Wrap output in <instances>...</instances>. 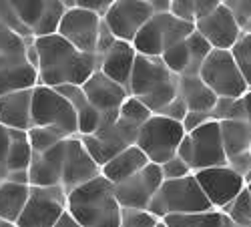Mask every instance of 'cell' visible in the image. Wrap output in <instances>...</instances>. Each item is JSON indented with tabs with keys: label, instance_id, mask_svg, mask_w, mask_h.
Listing matches in <instances>:
<instances>
[{
	"label": "cell",
	"instance_id": "obj_7",
	"mask_svg": "<svg viewBox=\"0 0 251 227\" xmlns=\"http://www.w3.org/2000/svg\"><path fill=\"white\" fill-rule=\"evenodd\" d=\"M193 30L195 25L175 18L171 12H161V14H153L147 20V25L139 30L131 45L135 47L137 54L161 56L167 49L187 40V36Z\"/></svg>",
	"mask_w": 251,
	"mask_h": 227
},
{
	"label": "cell",
	"instance_id": "obj_27",
	"mask_svg": "<svg viewBox=\"0 0 251 227\" xmlns=\"http://www.w3.org/2000/svg\"><path fill=\"white\" fill-rule=\"evenodd\" d=\"M221 139L227 161L237 155L249 153L251 149V129L247 121H221Z\"/></svg>",
	"mask_w": 251,
	"mask_h": 227
},
{
	"label": "cell",
	"instance_id": "obj_32",
	"mask_svg": "<svg viewBox=\"0 0 251 227\" xmlns=\"http://www.w3.org/2000/svg\"><path fill=\"white\" fill-rule=\"evenodd\" d=\"M231 54H233L235 65L239 67V71L247 82V87L251 89V34L249 32H243L239 36V40L231 49Z\"/></svg>",
	"mask_w": 251,
	"mask_h": 227
},
{
	"label": "cell",
	"instance_id": "obj_42",
	"mask_svg": "<svg viewBox=\"0 0 251 227\" xmlns=\"http://www.w3.org/2000/svg\"><path fill=\"white\" fill-rule=\"evenodd\" d=\"M10 143H12V129H6L0 125V181L6 179L8 173V151H10Z\"/></svg>",
	"mask_w": 251,
	"mask_h": 227
},
{
	"label": "cell",
	"instance_id": "obj_53",
	"mask_svg": "<svg viewBox=\"0 0 251 227\" xmlns=\"http://www.w3.org/2000/svg\"><path fill=\"white\" fill-rule=\"evenodd\" d=\"M241 99H243V107H245V121H247L249 129H251V89Z\"/></svg>",
	"mask_w": 251,
	"mask_h": 227
},
{
	"label": "cell",
	"instance_id": "obj_9",
	"mask_svg": "<svg viewBox=\"0 0 251 227\" xmlns=\"http://www.w3.org/2000/svg\"><path fill=\"white\" fill-rule=\"evenodd\" d=\"M199 76L217 97L239 99L249 91L239 67L235 65L231 50L213 49L209 52V56L203 60V65L199 69Z\"/></svg>",
	"mask_w": 251,
	"mask_h": 227
},
{
	"label": "cell",
	"instance_id": "obj_14",
	"mask_svg": "<svg viewBox=\"0 0 251 227\" xmlns=\"http://www.w3.org/2000/svg\"><path fill=\"white\" fill-rule=\"evenodd\" d=\"M153 14V8L145 0H115L111 8L104 12L102 23L117 40L133 43V38Z\"/></svg>",
	"mask_w": 251,
	"mask_h": 227
},
{
	"label": "cell",
	"instance_id": "obj_4",
	"mask_svg": "<svg viewBox=\"0 0 251 227\" xmlns=\"http://www.w3.org/2000/svg\"><path fill=\"white\" fill-rule=\"evenodd\" d=\"M211 203L201 191L195 173L175 181H163L159 191L155 193L149 209L157 217H169V215H191L201 211H211Z\"/></svg>",
	"mask_w": 251,
	"mask_h": 227
},
{
	"label": "cell",
	"instance_id": "obj_60",
	"mask_svg": "<svg viewBox=\"0 0 251 227\" xmlns=\"http://www.w3.org/2000/svg\"><path fill=\"white\" fill-rule=\"evenodd\" d=\"M0 183H2V181H0Z\"/></svg>",
	"mask_w": 251,
	"mask_h": 227
},
{
	"label": "cell",
	"instance_id": "obj_48",
	"mask_svg": "<svg viewBox=\"0 0 251 227\" xmlns=\"http://www.w3.org/2000/svg\"><path fill=\"white\" fill-rule=\"evenodd\" d=\"M223 2L221 0H195V10H197V18H203L207 14H211L213 10H217Z\"/></svg>",
	"mask_w": 251,
	"mask_h": 227
},
{
	"label": "cell",
	"instance_id": "obj_54",
	"mask_svg": "<svg viewBox=\"0 0 251 227\" xmlns=\"http://www.w3.org/2000/svg\"><path fill=\"white\" fill-rule=\"evenodd\" d=\"M0 227H16V223L6 221V219H0Z\"/></svg>",
	"mask_w": 251,
	"mask_h": 227
},
{
	"label": "cell",
	"instance_id": "obj_11",
	"mask_svg": "<svg viewBox=\"0 0 251 227\" xmlns=\"http://www.w3.org/2000/svg\"><path fill=\"white\" fill-rule=\"evenodd\" d=\"M8 4L32 38L56 34L67 10L60 0H8Z\"/></svg>",
	"mask_w": 251,
	"mask_h": 227
},
{
	"label": "cell",
	"instance_id": "obj_50",
	"mask_svg": "<svg viewBox=\"0 0 251 227\" xmlns=\"http://www.w3.org/2000/svg\"><path fill=\"white\" fill-rule=\"evenodd\" d=\"M26 63L38 71L40 58H38V50H36V47H34V38H30V43H28V47H26Z\"/></svg>",
	"mask_w": 251,
	"mask_h": 227
},
{
	"label": "cell",
	"instance_id": "obj_38",
	"mask_svg": "<svg viewBox=\"0 0 251 227\" xmlns=\"http://www.w3.org/2000/svg\"><path fill=\"white\" fill-rule=\"evenodd\" d=\"M159 167H161V173H163L165 181H175V179H183V177L193 175V169L183 159H179L177 155L171 157L169 161H165L163 165H159Z\"/></svg>",
	"mask_w": 251,
	"mask_h": 227
},
{
	"label": "cell",
	"instance_id": "obj_28",
	"mask_svg": "<svg viewBox=\"0 0 251 227\" xmlns=\"http://www.w3.org/2000/svg\"><path fill=\"white\" fill-rule=\"evenodd\" d=\"M167 227H237L225 211L211 209L191 215H169L163 217Z\"/></svg>",
	"mask_w": 251,
	"mask_h": 227
},
{
	"label": "cell",
	"instance_id": "obj_15",
	"mask_svg": "<svg viewBox=\"0 0 251 227\" xmlns=\"http://www.w3.org/2000/svg\"><path fill=\"white\" fill-rule=\"evenodd\" d=\"M102 25V16L82 10V8H67L60 18V25L56 34L62 36L71 43L76 50L87 52V54H97V40Z\"/></svg>",
	"mask_w": 251,
	"mask_h": 227
},
{
	"label": "cell",
	"instance_id": "obj_45",
	"mask_svg": "<svg viewBox=\"0 0 251 227\" xmlns=\"http://www.w3.org/2000/svg\"><path fill=\"white\" fill-rule=\"evenodd\" d=\"M207 121H211V115L209 113H195V111H189L185 115V119L181 121V125L185 129V133H191L195 129H199L201 125H205Z\"/></svg>",
	"mask_w": 251,
	"mask_h": 227
},
{
	"label": "cell",
	"instance_id": "obj_25",
	"mask_svg": "<svg viewBox=\"0 0 251 227\" xmlns=\"http://www.w3.org/2000/svg\"><path fill=\"white\" fill-rule=\"evenodd\" d=\"M38 85V71L28 63L0 67V97L16 91L34 89Z\"/></svg>",
	"mask_w": 251,
	"mask_h": 227
},
{
	"label": "cell",
	"instance_id": "obj_40",
	"mask_svg": "<svg viewBox=\"0 0 251 227\" xmlns=\"http://www.w3.org/2000/svg\"><path fill=\"white\" fill-rule=\"evenodd\" d=\"M60 2L65 4V8H82V10H91L99 16H104V12L111 8L115 0H60Z\"/></svg>",
	"mask_w": 251,
	"mask_h": 227
},
{
	"label": "cell",
	"instance_id": "obj_55",
	"mask_svg": "<svg viewBox=\"0 0 251 227\" xmlns=\"http://www.w3.org/2000/svg\"><path fill=\"white\" fill-rule=\"evenodd\" d=\"M245 189H247V193H249V197H251V181L245 185Z\"/></svg>",
	"mask_w": 251,
	"mask_h": 227
},
{
	"label": "cell",
	"instance_id": "obj_19",
	"mask_svg": "<svg viewBox=\"0 0 251 227\" xmlns=\"http://www.w3.org/2000/svg\"><path fill=\"white\" fill-rule=\"evenodd\" d=\"M82 91H85L89 105L95 107L100 115L119 113L123 101L127 97H131L127 89L121 87L119 82H115L107 75H102L100 71H95L85 82H82Z\"/></svg>",
	"mask_w": 251,
	"mask_h": 227
},
{
	"label": "cell",
	"instance_id": "obj_10",
	"mask_svg": "<svg viewBox=\"0 0 251 227\" xmlns=\"http://www.w3.org/2000/svg\"><path fill=\"white\" fill-rule=\"evenodd\" d=\"M65 211L67 191L62 185L30 187L28 201L16 221V227H52Z\"/></svg>",
	"mask_w": 251,
	"mask_h": 227
},
{
	"label": "cell",
	"instance_id": "obj_26",
	"mask_svg": "<svg viewBox=\"0 0 251 227\" xmlns=\"http://www.w3.org/2000/svg\"><path fill=\"white\" fill-rule=\"evenodd\" d=\"M30 195V185H20L12 181L0 183V219L16 223Z\"/></svg>",
	"mask_w": 251,
	"mask_h": 227
},
{
	"label": "cell",
	"instance_id": "obj_51",
	"mask_svg": "<svg viewBox=\"0 0 251 227\" xmlns=\"http://www.w3.org/2000/svg\"><path fill=\"white\" fill-rule=\"evenodd\" d=\"M149 6L153 8L155 14H161V12H169L171 10V0H147Z\"/></svg>",
	"mask_w": 251,
	"mask_h": 227
},
{
	"label": "cell",
	"instance_id": "obj_16",
	"mask_svg": "<svg viewBox=\"0 0 251 227\" xmlns=\"http://www.w3.org/2000/svg\"><path fill=\"white\" fill-rule=\"evenodd\" d=\"M191 139L193 147V159H191V169L201 171L209 167H223L227 165V155L223 149V139H221V127L219 121H207L199 129L187 133Z\"/></svg>",
	"mask_w": 251,
	"mask_h": 227
},
{
	"label": "cell",
	"instance_id": "obj_2",
	"mask_svg": "<svg viewBox=\"0 0 251 227\" xmlns=\"http://www.w3.org/2000/svg\"><path fill=\"white\" fill-rule=\"evenodd\" d=\"M67 211L80 227H121L123 217L113 183L102 175L67 193Z\"/></svg>",
	"mask_w": 251,
	"mask_h": 227
},
{
	"label": "cell",
	"instance_id": "obj_3",
	"mask_svg": "<svg viewBox=\"0 0 251 227\" xmlns=\"http://www.w3.org/2000/svg\"><path fill=\"white\" fill-rule=\"evenodd\" d=\"M129 95L137 97L153 115H161L167 105L179 97V76L165 67L161 56L137 54Z\"/></svg>",
	"mask_w": 251,
	"mask_h": 227
},
{
	"label": "cell",
	"instance_id": "obj_37",
	"mask_svg": "<svg viewBox=\"0 0 251 227\" xmlns=\"http://www.w3.org/2000/svg\"><path fill=\"white\" fill-rule=\"evenodd\" d=\"M100 121H102V115L87 105L82 107L80 111H76V127H78V135H93L99 127H100Z\"/></svg>",
	"mask_w": 251,
	"mask_h": 227
},
{
	"label": "cell",
	"instance_id": "obj_58",
	"mask_svg": "<svg viewBox=\"0 0 251 227\" xmlns=\"http://www.w3.org/2000/svg\"><path fill=\"white\" fill-rule=\"evenodd\" d=\"M249 155H251V149H249Z\"/></svg>",
	"mask_w": 251,
	"mask_h": 227
},
{
	"label": "cell",
	"instance_id": "obj_44",
	"mask_svg": "<svg viewBox=\"0 0 251 227\" xmlns=\"http://www.w3.org/2000/svg\"><path fill=\"white\" fill-rule=\"evenodd\" d=\"M227 165L245 179V185L251 181V155L249 153H243V155H237L233 159H229Z\"/></svg>",
	"mask_w": 251,
	"mask_h": 227
},
{
	"label": "cell",
	"instance_id": "obj_47",
	"mask_svg": "<svg viewBox=\"0 0 251 227\" xmlns=\"http://www.w3.org/2000/svg\"><path fill=\"white\" fill-rule=\"evenodd\" d=\"M115 43H117V38H115L113 32L107 28V25L102 23V25H100V32H99V40H97V58L102 56Z\"/></svg>",
	"mask_w": 251,
	"mask_h": 227
},
{
	"label": "cell",
	"instance_id": "obj_1",
	"mask_svg": "<svg viewBox=\"0 0 251 227\" xmlns=\"http://www.w3.org/2000/svg\"><path fill=\"white\" fill-rule=\"evenodd\" d=\"M38 50V85L60 87V85H78L82 87L95 71H99L97 54H87L76 50L58 34H49L34 38Z\"/></svg>",
	"mask_w": 251,
	"mask_h": 227
},
{
	"label": "cell",
	"instance_id": "obj_17",
	"mask_svg": "<svg viewBox=\"0 0 251 227\" xmlns=\"http://www.w3.org/2000/svg\"><path fill=\"white\" fill-rule=\"evenodd\" d=\"M100 175V167L93 161L89 151L82 145L78 135L67 137L65 141V157H62V173H60V185L65 191H73L78 185L87 183Z\"/></svg>",
	"mask_w": 251,
	"mask_h": 227
},
{
	"label": "cell",
	"instance_id": "obj_8",
	"mask_svg": "<svg viewBox=\"0 0 251 227\" xmlns=\"http://www.w3.org/2000/svg\"><path fill=\"white\" fill-rule=\"evenodd\" d=\"M32 127H50L60 131L65 137L78 135L76 111L56 89L36 85L32 89Z\"/></svg>",
	"mask_w": 251,
	"mask_h": 227
},
{
	"label": "cell",
	"instance_id": "obj_52",
	"mask_svg": "<svg viewBox=\"0 0 251 227\" xmlns=\"http://www.w3.org/2000/svg\"><path fill=\"white\" fill-rule=\"evenodd\" d=\"M52 227H80V225L76 223V219H75V217H73L69 211H65V213L60 215V219H58V221H56Z\"/></svg>",
	"mask_w": 251,
	"mask_h": 227
},
{
	"label": "cell",
	"instance_id": "obj_22",
	"mask_svg": "<svg viewBox=\"0 0 251 227\" xmlns=\"http://www.w3.org/2000/svg\"><path fill=\"white\" fill-rule=\"evenodd\" d=\"M32 89L16 91L0 97V125L14 131H28L32 127Z\"/></svg>",
	"mask_w": 251,
	"mask_h": 227
},
{
	"label": "cell",
	"instance_id": "obj_34",
	"mask_svg": "<svg viewBox=\"0 0 251 227\" xmlns=\"http://www.w3.org/2000/svg\"><path fill=\"white\" fill-rule=\"evenodd\" d=\"M187 49H189V54H191V73L189 75H199V69L203 65V60L209 56V52L213 50V47L207 43L205 36H201L197 30H193L185 40Z\"/></svg>",
	"mask_w": 251,
	"mask_h": 227
},
{
	"label": "cell",
	"instance_id": "obj_21",
	"mask_svg": "<svg viewBox=\"0 0 251 227\" xmlns=\"http://www.w3.org/2000/svg\"><path fill=\"white\" fill-rule=\"evenodd\" d=\"M65 141L67 139H62L58 145H54L47 153L32 155L30 167H28V185L30 187H54V185H60Z\"/></svg>",
	"mask_w": 251,
	"mask_h": 227
},
{
	"label": "cell",
	"instance_id": "obj_49",
	"mask_svg": "<svg viewBox=\"0 0 251 227\" xmlns=\"http://www.w3.org/2000/svg\"><path fill=\"white\" fill-rule=\"evenodd\" d=\"M177 157L179 159H183L187 165L191 167V159H193V147H191V139H189V135H185L183 137V141H181V145H179V149H177Z\"/></svg>",
	"mask_w": 251,
	"mask_h": 227
},
{
	"label": "cell",
	"instance_id": "obj_12",
	"mask_svg": "<svg viewBox=\"0 0 251 227\" xmlns=\"http://www.w3.org/2000/svg\"><path fill=\"white\" fill-rule=\"evenodd\" d=\"M163 173L161 167L155 163H149L145 169L129 177L127 181H123L115 187V197L121 205V209H139V211H147L149 205L163 185Z\"/></svg>",
	"mask_w": 251,
	"mask_h": 227
},
{
	"label": "cell",
	"instance_id": "obj_59",
	"mask_svg": "<svg viewBox=\"0 0 251 227\" xmlns=\"http://www.w3.org/2000/svg\"><path fill=\"white\" fill-rule=\"evenodd\" d=\"M145 2H147V0H145Z\"/></svg>",
	"mask_w": 251,
	"mask_h": 227
},
{
	"label": "cell",
	"instance_id": "obj_56",
	"mask_svg": "<svg viewBox=\"0 0 251 227\" xmlns=\"http://www.w3.org/2000/svg\"><path fill=\"white\" fill-rule=\"evenodd\" d=\"M245 28H251V23H249V25H247V26H245ZM245 28H243V30H245Z\"/></svg>",
	"mask_w": 251,
	"mask_h": 227
},
{
	"label": "cell",
	"instance_id": "obj_43",
	"mask_svg": "<svg viewBox=\"0 0 251 227\" xmlns=\"http://www.w3.org/2000/svg\"><path fill=\"white\" fill-rule=\"evenodd\" d=\"M223 4L231 8L241 28H245L251 23V0H229V2H223Z\"/></svg>",
	"mask_w": 251,
	"mask_h": 227
},
{
	"label": "cell",
	"instance_id": "obj_13",
	"mask_svg": "<svg viewBox=\"0 0 251 227\" xmlns=\"http://www.w3.org/2000/svg\"><path fill=\"white\" fill-rule=\"evenodd\" d=\"M195 179L209 203H211V207L219 211L229 207L231 201L245 189V179L235 173L229 165L195 171Z\"/></svg>",
	"mask_w": 251,
	"mask_h": 227
},
{
	"label": "cell",
	"instance_id": "obj_33",
	"mask_svg": "<svg viewBox=\"0 0 251 227\" xmlns=\"http://www.w3.org/2000/svg\"><path fill=\"white\" fill-rule=\"evenodd\" d=\"M151 115L153 113L147 107H145L137 97H127V99L123 101L121 109H119V117L123 121L131 123V125L137 127V129H141V125H145V121H147Z\"/></svg>",
	"mask_w": 251,
	"mask_h": 227
},
{
	"label": "cell",
	"instance_id": "obj_35",
	"mask_svg": "<svg viewBox=\"0 0 251 227\" xmlns=\"http://www.w3.org/2000/svg\"><path fill=\"white\" fill-rule=\"evenodd\" d=\"M229 219H231L237 227H251V197L247 193V189H243L229 207L223 209Z\"/></svg>",
	"mask_w": 251,
	"mask_h": 227
},
{
	"label": "cell",
	"instance_id": "obj_20",
	"mask_svg": "<svg viewBox=\"0 0 251 227\" xmlns=\"http://www.w3.org/2000/svg\"><path fill=\"white\" fill-rule=\"evenodd\" d=\"M135 60H137L135 47L131 43H125V40H117L107 52L99 56V71L129 91V80Z\"/></svg>",
	"mask_w": 251,
	"mask_h": 227
},
{
	"label": "cell",
	"instance_id": "obj_31",
	"mask_svg": "<svg viewBox=\"0 0 251 227\" xmlns=\"http://www.w3.org/2000/svg\"><path fill=\"white\" fill-rule=\"evenodd\" d=\"M161 60L165 63V67L177 76L191 73V54H189V49H187V45H185V40L179 45H173L171 49H167L161 54Z\"/></svg>",
	"mask_w": 251,
	"mask_h": 227
},
{
	"label": "cell",
	"instance_id": "obj_23",
	"mask_svg": "<svg viewBox=\"0 0 251 227\" xmlns=\"http://www.w3.org/2000/svg\"><path fill=\"white\" fill-rule=\"evenodd\" d=\"M149 165V159L137 145H131L119 155H115L107 165L100 167V175L113 185H119L123 181H127L141 169H145Z\"/></svg>",
	"mask_w": 251,
	"mask_h": 227
},
{
	"label": "cell",
	"instance_id": "obj_30",
	"mask_svg": "<svg viewBox=\"0 0 251 227\" xmlns=\"http://www.w3.org/2000/svg\"><path fill=\"white\" fill-rule=\"evenodd\" d=\"M26 137H28V145L32 149V155L47 153L49 149L58 145L62 139H67L60 131L50 129V127H30L26 131Z\"/></svg>",
	"mask_w": 251,
	"mask_h": 227
},
{
	"label": "cell",
	"instance_id": "obj_46",
	"mask_svg": "<svg viewBox=\"0 0 251 227\" xmlns=\"http://www.w3.org/2000/svg\"><path fill=\"white\" fill-rule=\"evenodd\" d=\"M189 113V109H187V105H185V101L181 99V97H177V99H173L169 105H167V109L161 113L163 117H169V119H173V121H183L185 119V115Z\"/></svg>",
	"mask_w": 251,
	"mask_h": 227
},
{
	"label": "cell",
	"instance_id": "obj_57",
	"mask_svg": "<svg viewBox=\"0 0 251 227\" xmlns=\"http://www.w3.org/2000/svg\"><path fill=\"white\" fill-rule=\"evenodd\" d=\"M221 2H229V0H221Z\"/></svg>",
	"mask_w": 251,
	"mask_h": 227
},
{
	"label": "cell",
	"instance_id": "obj_18",
	"mask_svg": "<svg viewBox=\"0 0 251 227\" xmlns=\"http://www.w3.org/2000/svg\"><path fill=\"white\" fill-rule=\"evenodd\" d=\"M195 30L201 36H205L207 43L217 50H231L239 36L243 34V28L239 26L237 18L227 4H221L217 10L203 18H197Z\"/></svg>",
	"mask_w": 251,
	"mask_h": 227
},
{
	"label": "cell",
	"instance_id": "obj_24",
	"mask_svg": "<svg viewBox=\"0 0 251 227\" xmlns=\"http://www.w3.org/2000/svg\"><path fill=\"white\" fill-rule=\"evenodd\" d=\"M179 97L185 101L187 109L195 111V113H211L217 99H219L201 80L199 75H181L179 76Z\"/></svg>",
	"mask_w": 251,
	"mask_h": 227
},
{
	"label": "cell",
	"instance_id": "obj_29",
	"mask_svg": "<svg viewBox=\"0 0 251 227\" xmlns=\"http://www.w3.org/2000/svg\"><path fill=\"white\" fill-rule=\"evenodd\" d=\"M30 161H32V149L28 145L26 131H14L12 129V143H10V151H8V163H6L8 173L28 171Z\"/></svg>",
	"mask_w": 251,
	"mask_h": 227
},
{
	"label": "cell",
	"instance_id": "obj_36",
	"mask_svg": "<svg viewBox=\"0 0 251 227\" xmlns=\"http://www.w3.org/2000/svg\"><path fill=\"white\" fill-rule=\"evenodd\" d=\"M121 227H167L165 221L151 211H139V209H123Z\"/></svg>",
	"mask_w": 251,
	"mask_h": 227
},
{
	"label": "cell",
	"instance_id": "obj_5",
	"mask_svg": "<svg viewBox=\"0 0 251 227\" xmlns=\"http://www.w3.org/2000/svg\"><path fill=\"white\" fill-rule=\"evenodd\" d=\"M137 133L139 129L133 127L131 123L123 121L119 113H111V115H102L100 127L93 135H78V137L82 141V145H85V149L89 151V155L93 157V161L99 167H102L115 155L135 145Z\"/></svg>",
	"mask_w": 251,
	"mask_h": 227
},
{
	"label": "cell",
	"instance_id": "obj_6",
	"mask_svg": "<svg viewBox=\"0 0 251 227\" xmlns=\"http://www.w3.org/2000/svg\"><path fill=\"white\" fill-rule=\"evenodd\" d=\"M185 129L179 121L163 115H151L137 133L135 145L147 155L149 163L163 165L177 155V149L185 137Z\"/></svg>",
	"mask_w": 251,
	"mask_h": 227
},
{
	"label": "cell",
	"instance_id": "obj_41",
	"mask_svg": "<svg viewBox=\"0 0 251 227\" xmlns=\"http://www.w3.org/2000/svg\"><path fill=\"white\" fill-rule=\"evenodd\" d=\"M175 18L185 20V23L195 25L197 20V10H195V0H171V10Z\"/></svg>",
	"mask_w": 251,
	"mask_h": 227
},
{
	"label": "cell",
	"instance_id": "obj_39",
	"mask_svg": "<svg viewBox=\"0 0 251 227\" xmlns=\"http://www.w3.org/2000/svg\"><path fill=\"white\" fill-rule=\"evenodd\" d=\"M0 26H6V28L14 30L16 34L25 36V38H32L30 32L23 26V23H20L18 16L14 14L12 6L8 4V0H0Z\"/></svg>",
	"mask_w": 251,
	"mask_h": 227
}]
</instances>
